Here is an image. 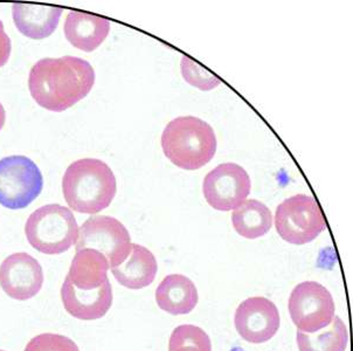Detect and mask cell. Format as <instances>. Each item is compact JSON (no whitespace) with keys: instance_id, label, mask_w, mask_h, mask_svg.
<instances>
[{"instance_id":"d4e9b609","label":"cell","mask_w":353,"mask_h":351,"mask_svg":"<svg viewBox=\"0 0 353 351\" xmlns=\"http://www.w3.org/2000/svg\"><path fill=\"white\" fill-rule=\"evenodd\" d=\"M0 351H5V350H1V349H0Z\"/></svg>"},{"instance_id":"603a6c76","label":"cell","mask_w":353,"mask_h":351,"mask_svg":"<svg viewBox=\"0 0 353 351\" xmlns=\"http://www.w3.org/2000/svg\"><path fill=\"white\" fill-rule=\"evenodd\" d=\"M11 39L6 34L4 23L0 20V67L5 66L8 63L10 55H11Z\"/></svg>"},{"instance_id":"8fae6325","label":"cell","mask_w":353,"mask_h":351,"mask_svg":"<svg viewBox=\"0 0 353 351\" xmlns=\"http://www.w3.org/2000/svg\"><path fill=\"white\" fill-rule=\"evenodd\" d=\"M43 267L25 252L13 253L0 265V287L6 295L18 301L37 297L43 288Z\"/></svg>"},{"instance_id":"7c38bea8","label":"cell","mask_w":353,"mask_h":351,"mask_svg":"<svg viewBox=\"0 0 353 351\" xmlns=\"http://www.w3.org/2000/svg\"><path fill=\"white\" fill-rule=\"evenodd\" d=\"M61 300L65 312L77 320L94 321L102 319L112 305V287L108 279L100 288L81 290L67 279L62 283Z\"/></svg>"},{"instance_id":"ac0fdd59","label":"cell","mask_w":353,"mask_h":351,"mask_svg":"<svg viewBox=\"0 0 353 351\" xmlns=\"http://www.w3.org/2000/svg\"><path fill=\"white\" fill-rule=\"evenodd\" d=\"M232 224L238 234L254 240L272 230L273 216L267 205L256 199H247L232 213Z\"/></svg>"},{"instance_id":"9c48e42d","label":"cell","mask_w":353,"mask_h":351,"mask_svg":"<svg viewBox=\"0 0 353 351\" xmlns=\"http://www.w3.org/2000/svg\"><path fill=\"white\" fill-rule=\"evenodd\" d=\"M252 181L242 166L225 163L210 171L203 179V193L213 209L227 212L240 208L250 194Z\"/></svg>"},{"instance_id":"cb8c5ba5","label":"cell","mask_w":353,"mask_h":351,"mask_svg":"<svg viewBox=\"0 0 353 351\" xmlns=\"http://www.w3.org/2000/svg\"><path fill=\"white\" fill-rule=\"evenodd\" d=\"M5 121H6V112L3 105L0 103V130L4 128Z\"/></svg>"},{"instance_id":"30bf717a","label":"cell","mask_w":353,"mask_h":351,"mask_svg":"<svg viewBox=\"0 0 353 351\" xmlns=\"http://www.w3.org/2000/svg\"><path fill=\"white\" fill-rule=\"evenodd\" d=\"M234 324L239 335L248 343H265L280 329V313L275 303L268 299L250 297L236 309Z\"/></svg>"},{"instance_id":"5bb4252c","label":"cell","mask_w":353,"mask_h":351,"mask_svg":"<svg viewBox=\"0 0 353 351\" xmlns=\"http://www.w3.org/2000/svg\"><path fill=\"white\" fill-rule=\"evenodd\" d=\"M158 263L154 255L146 247L132 243L125 261L112 268L116 281L128 290H142L154 281Z\"/></svg>"},{"instance_id":"3957f363","label":"cell","mask_w":353,"mask_h":351,"mask_svg":"<svg viewBox=\"0 0 353 351\" xmlns=\"http://www.w3.org/2000/svg\"><path fill=\"white\" fill-rule=\"evenodd\" d=\"M216 146L213 128L194 116L176 117L161 134V148L166 159L183 170H198L211 162Z\"/></svg>"},{"instance_id":"8992f818","label":"cell","mask_w":353,"mask_h":351,"mask_svg":"<svg viewBox=\"0 0 353 351\" xmlns=\"http://www.w3.org/2000/svg\"><path fill=\"white\" fill-rule=\"evenodd\" d=\"M43 188V174L32 159L26 156L0 159V205L6 209H25L40 196Z\"/></svg>"},{"instance_id":"9a60e30c","label":"cell","mask_w":353,"mask_h":351,"mask_svg":"<svg viewBox=\"0 0 353 351\" xmlns=\"http://www.w3.org/2000/svg\"><path fill=\"white\" fill-rule=\"evenodd\" d=\"M63 10L43 5H12V14L16 28L27 38L40 40L48 38L58 28Z\"/></svg>"},{"instance_id":"7402d4cb","label":"cell","mask_w":353,"mask_h":351,"mask_svg":"<svg viewBox=\"0 0 353 351\" xmlns=\"http://www.w3.org/2000/svg\"><path fill=\"white\" fill-rule=\"evenodd\" d=\"M23 351H80V349L67 336L45 332L33 337Z\"/></svg>"},{"instance_id":"5b68a950","label":"cell","mask_w":353,"mask_h":351,"mask_svg":"<svg viewBox=\"0 0 353 351\" xmlns=\"http://www.w3.org/2000/svg\"><path fill=\"white\" fill-rule=\"evenodd\" d=\"M275 228L284 241L305 245L314 241L327 228V221L315 198L295 194L277 206Z\"/></svg>"},{"instance_id":"6da1fadb","label":"cell","mask_w":353,"mask_h":351,"mask_svg":"<svg viewBox=\"0 0 353 351\" xmlns=\"http://www.w3.org/2000/svg\"><path fill=\"white\" fill-rule=\"evenodd\" d=\"M95 70L77 57L45 58L32 67L28 88L40 107L61 112L83 100L95 83Z\"/></svg>"},{"instance_id":"7a4b0ae2","label":"cell","mask_w":353,"mask_h":351,"mask_svg":"<svg viewBox=\"0 0 353 351\" xmlns=\"http://www.w3.org/2000/svg\"><path fill=\"white\" fill-rule=\"evenodd\" d=\"M116 191L115 174L101 159L75 161L62 178L65 203L75 212L97 214L103 211L112 204Z\"/></svg>"},{"instance_id":"2e32d148","label":"cell","mask_w":353,"mask_h":351,"mask_svg":"<svg viewBox=\"0 0 353 351\" xmlns=\"http://www.w3.org/2000/svg\"><path fill=\"white\" fill-rule=\"evenodd\" d=\"M199 297L191 279L181 274L168 275L156 290V301L171 315H186L196 308Z\"/></svg>"},{"instance_id":"4fadbf2b","label":"cell","mask_w":353,"mask_h":351,"mask_svg":"<svg viewBox=\"0 0 353 351\" xmlns=\"http://www.w3.org/2000/svg\"><path fill=\"white\" fill-rule=\"evenodd\" d=\"M65 37L77 50L94 52L110 32V21L80 11H70L65 19Z\"/></svg>"},{"instance_id":"e0dca14e","label":"cell","mask_w":353,"mask_h":351,"mask_svg":"<svg viewBox=\"0 0 353 351\" xmlns=\"http://www.w3.org/2000/svg\"><path fill=\"white\" fill-rule=\"evenodd\" d=\"M109 270V263L102 253L85 248L77 252L65 279L77 290H97L107 281Z\"/></svg>"},{"instance_id":"ffe728a7","label":"cell","mask_w":353,"mask_h":351,"mask_svg":"<svg viewBox=\"0 0 353 351\" xmlns=\"http://www.w3.org/2000/svg\"><path fill=\"white\" fill-rule=\"evenodd\" d=\"M169 351H212L211 340L199 327L183 324L171 334Z\"/></svg>"},{"instance_id":"277c9868","label":"cell","mask_w":353,"mask_h":351,"mask_svg":"<svg viewBox=\"0 0 353 351\" xmlns=\"http://www.w3.org/2000/svg\"><path fill=\"white\" fill-rule=\"evenodd\" d=\"M25 234L33 248L43 254L68 251L79 239V225L73 212L59 204L45 205L28 217Z\"/></svg>"},{"instance_id":"52a82bcc","label":"cell","mask_w":353,"mask_h":351,"mask_svg":"<svg viewBox=\"0 0 353 351\" xmlns=\"http://www.w3.org/2000/svg\"><path fill=\"white\" fill-rule=\"evenodd\" d=\"M131 246L127 228L112 217H92L79 228L77 252L85 248L100 252L107 258L110 270L125 261Z\"/></svg>"},{"instance_id":"44dd1931","label":"cell","mask_w":353,"mask_h":351,"mask_svg":"<svg viewBox=\"0 0 353 351\" xmlns=\"http://www.w3.org/2000/svg\"><path fill=\"white\" fill-rule=\"evenodd\" d=\"M181 70L185 81L203 92H210L221 85L219 77H215L214 74L208 72L206 68L200 66L198 62L186 55L181 58Z\"/></svg>"},{"instance_id":"d6986e66","label":"cell","mask_w":353,"mask_h":351,"mask_svg":"<svg viewBox=\"0 0 353 351\" xmlns=\"http://www.w3.org/2000/svg\"><path fill=\"white\" fill-rule=\"evenodd\" d=\"M297 347L300 351H345L349 332L342 319L334 315L331 323L316 332L297 330Z\"/></svg>"},{"instance_id":"ba28073f","label":"cell","mask_w":353,"mask_h":351,"mask_svg":"<svg viewBox=\"0 0 353 351\" xmlns=\"http://www.w3.org/2000/svg\"><path fill=\"white\" fill-rule=\"evenodd\" d=\"M289 313L300 332H316L331 323L334 317V297L319 282L296 285L289 297Z\"/></svg>"}]
</instances>
